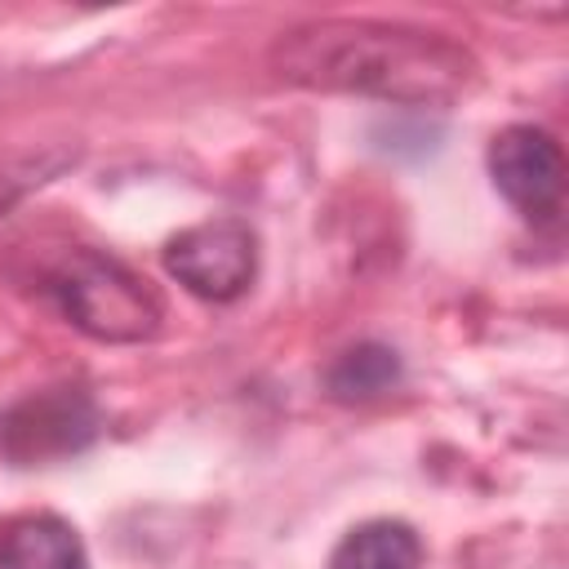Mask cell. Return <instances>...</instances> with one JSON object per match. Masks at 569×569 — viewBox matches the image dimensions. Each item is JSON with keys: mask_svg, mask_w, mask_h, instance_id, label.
Instances as JSON below:
<instances>
[{"mask_svg": "<svg viewBox=\"0 0 569 569\" xmlns=\"http://www.w3.org/2000/svg\"><path fill=\"white\" fill-rule=\"evenodd\" d=\"M396 382H400V356L391 347H382V342H356V347H347L329 365V373H325L329 396L333 400H347V405L387 396Z\"/></svg>", "mask_w": 569, "mask_h": 569, "instance_id": "cell-8", "label": "cell"}, {"mask_svg": "<svg viewBox=\"0 0 569 569\" xmlns=\"http://www.w3.org/2000/svg\"><path fill=\"white\" fill-rule=\"evenodd\" d=\"M422 565V538L413 525L378 516L342 533V542L329 556V569H418Z\"/></svg>", "mask_w": 569, "mask_h": 569, "instance_id": "cell-7", "label": "cell"}, {"mask_svg": "<svg viewBox=\"0 0 569 569\" xmlns=\"http://www.w3.org/2000/svg\"><path fill=\"white\" fill-rule=\"evenodd\" d=\"M98 405L80 387H49L13 400L0 413V449L18 467L71 458L98 440Z\"/></svg>", "mask_w": 569, "mask_h": 569, "instance_id": "cell-3", "label": "cell"}, {"mask_svg": "<svg viewBox=\"0 0 569 569\" xmlns=\"http://www.w3.org/2000/svg\"><path fill=\"white\" fill-rule=\"evenodd\" d=\"M489 173L493 187L529 218L556 222L565 204V151L538 124H507L489 142Z\"/></svg>", "mask_w": 569, "mask_h": 569, "instance_id": "cell-5", "label": "cell"}, {"mask_svg": "<svg viewBox=\"0 0 569 569\" xmlns=\"http://www.w3.org/2000/svg\"><path fill=\"white\" fill-rule=\"evenodd\" d=\"M0 569H84V547L62 516H22L0 533Z\"/></svg>", "mask_w": 569, "mask_h": 569, "instance_id": "cell-6", "label": "cell"}, {"mask_svg": "<svg viewBox=\"0 0 569 569\" xmlns=\"http://www.w3.org/2000/svg\"><path fill=\"white\" fill-rule=\"evenodd\" d=\"M271 71L289 84L365 93L405 107H431L476 84V58L422 27L373 18H316L276 36Z\"/></svg>", "mask_w": 569, "mask_h": 569, "instance_id": "cell-1", "label": "cell"}, {"mask_svg": "<svg viewBox=\"0 0 569 569\" xmlns=\"http://www.w3.org/2000/svg\"><path fill=\"white\" fill-rule=\"evenodd\" d=\"M49 293L58 298L62 316L98 342H142L164 316L156 289L133 267L98 249H76L62 258L49 271Z\"/></svg>", "mask_w": 569, "mask_h": 569, "instance_id": "cell-2", "label": "cell"}, {"mask_svg": "<svg viewBox=\"0 0 569 569\" xmlns=\"http://www.w3.org/2000/svg\"><path fill=\"white\" fill-rule=\"evenodd\" d=\"M169 276L209 302H231L253 284L258 271V240L240 218H213L178 231L164 244Z\"/></svg>", "mask_w": 569, "mask_h": 569, "instance_id": "cell-4", "label": "cell"}]
</instances>
